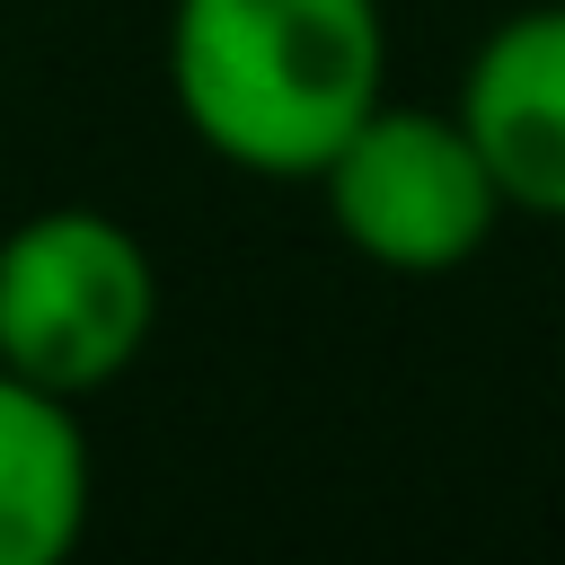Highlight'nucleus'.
I'll use <instances>...</instances> for the list:
<instances>
[{
    "label": "nucleus",
    "instance_id": "4",
    "mask_svg": "<svg viewBox=\"0 0 565 565\" xmlns=\"http://www.w3.org/2000/svg\"><path fill=\"white\" fill-rule=\"evenodd\" d=\"M450 115L494 168L503 212L565 221V0H521L459 71Z\"/></svg>",
    "mask_w": 565,
    "mask_h": 565
},
{
    "label": "nucleus",
    "instance_id": "1",
    "mask_svg": "<svg viewBox=\"0 0 565 565\" xmlns=\"http://www.w3.org/2000/svg\"><path fill=\"white\" fill-rule=\"evenodd\" d=\"M168 97L221 168L309 185L388 97V18L380 0H177Z\"/></svg>",
    "mask_w": 565,
    "mask_h": 565
},
{
    "label": "nucleus",
    "instance_id": "2",
    "mask_svg": "<svg viewBox=\"0 0 565 565\" xmlns=\"http://www.w3.org/2000/svg\"><path fill=\"white\" fill-rule=\"evenodd\" d=\"M150 327L159 265L115 212L53 203L0 238V371L53 397H97L141 362Z\"/></svg>",
    "mask_w": 565,
    "mask_h": 565
},
{
    "label": "nucleus",
    "instance_id": "3",
    "mask_svg": "<svg viewBox=\"0 0 565 565\" xmlns=\"http://www.w3.org/2000/svg\"><path fill=\"white\" fill-rule=\"evenodd\" d=\"M309 185L335 238L380 274H450L503 221V185L477 159L468 124L450 106H406V97H380Z\"/></svg>",
    "mask_w": 565,
    "mask_h": 565
},
{
    "label": "nucleus",
    "instance_id": "5",
    "mask_svg": "<svg viewBox=\"0 0 565 565\" xmlns=\"http://www.w3.org/2000/svg\"><path fill=\"white\" fill-rule=\"evenodd\" d=\"M88 424L79 397H53L0 371V565H62L88 530Z\"/></svg>",
    "mask_w": 565,
    "mask_h": 565
}]
</instances>
